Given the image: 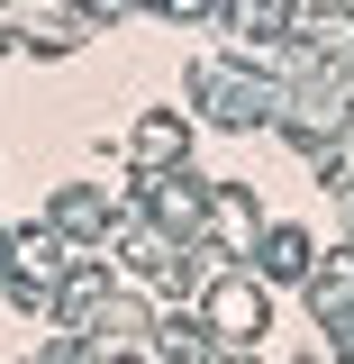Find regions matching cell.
<instances>
[{
	"instance_id": "6da1fadb",
	"label": "cell",
	"mask_w": 354,
	"mask_h": 364,
	"mask_svg": "<svg viewBox=\"0 0 354 364\" xmlns=\"http://www.w3.org/2000/svg\"><path fill=\"white\" fill-rule=\"evenodd\" d=\"M264 291H255V282H245V273H236V282H209V291H200V328H209V337H219V346H255V337H264Z\"/></svg>"
},
{
	"instance_id": "5b68a950",
	"label": "cell",
	"mask_w": 354,
	"mask_h": 364,
	"mask_svg": "<svg viewBox=\"0 0 354 364\" xmlns=\"http://www.w3.org/2000/svg\"><path fill=\"white\" fill-rule=\"evenodd\" d=\"M0 291H9V246H0Z\"/></svg>"
},
{
	"instance_id": "3957f363",
	"label": "cell",
	"mask_w": 354,
	"mask_h": 364,
	"mask_svg": "<svg viewBox=\"0 0 354 364\" xmlns=\"http://www.w3.org/2000/svg\"><path fill=\"white\" fill-rule=\"evenodd\" d=\"M155 355H164V364H209V337H200V318H164Z\"/></svg>"
},
{
	"instance_id": "8992f818",
	"label": "cell",
	"mask_w": 354,
	"mask_h": 364,
	"mask_svg": "<svg viewBox=\"0 0 354 364\" xmlns=\"http://www.w3.org/2000/svg\"><path fill=\"white\" fill-rule=\"evenodd\" d=\"M227 364H255V355H227Z\"/></svg>"
},
{
	"instance_id": "277c9868",
	"label": "cell",
	"mask_w": 354,
	"mask_h": 364,
	"mask_svg": "<svg viewBox=\"0 0 354 364\" xmlns=\"http://www.w3.org/2000/svg\"><path fill=\"white\" fill-rule=\"evenodd\" d=\"M136 155H145V164H173V155H182V128H173V119H145V128H136Z\"/></svg>"
},
{
	"instance_id": "7a4b0ae2",
	"label": "cell",
	"mask_w": 354,
	"mask_h": 364,
	"mask_svg": "<svg viewBox=\"0 0 354 364\" xmlns=\"http://www.w3.org/2000/svg\"><path fill=\"white\" fill-rule=\"evenodd\" d=\"M255 264L272 282H309V237L300 228H272V237H255Z\"/></svg>"
}]
</instances>
